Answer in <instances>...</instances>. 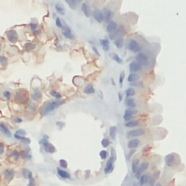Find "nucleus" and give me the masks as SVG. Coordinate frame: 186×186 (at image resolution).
Segmentation results:
<instances>
[{"label":"nucleus","instance_id":"nucleus-55","mask_svg":"<svg viewBox=\"0 0 186 186\" xmlns=\"http://www.w3.org/2000/svg\"><path fill=\"white\" fill-rule=\"evenodd\" d=\"M56 125H57V126H58V127H59V128H60V129H62V128H63V127H64V125H65V124H64V123H63V122H60V121H59V122H56Z\"/></svg>","mask_w":186,"mask_h":186},{"label":"nucleus","instance_id":"nucleus-16","mask_svg":"<svg viewBox=\"0 0 186 186\" xmlns=\"http://www.w3.org/2000/svg\"><path fill=\"white\" fill-rule=\"evenodd\" d=\"M104 20L107 22L111 21L112 18H113L114 16V12L109 8H104Z\"/></svg>","mask_w":186,"mask_h":186},{"label":"nucleus","instance_id":"nucleus-13","mask_svg":"<svg viewBox=\"0 0 186 186\" xmlns=\"http://www.w3.org/2000/svg\"><path fill=\"white\" fill-rule=\"evenodd\" d=\"M15 177V171L12 169H7L4 172V179L6 181H11Z\"/></svg>","mask_w":186,"mask_h":186},{"label":"nucleus","instance_id":"nucleus-49","mask_svg":"<svg viewBox=\"0 0 186 186\" xmlns=\"http://www.w3.org/2000/svg\"><path fill=\"white\" fill-rule=\"evenodd\" d=\"M56 25H57V27H59V28H63V25H62L61 19H60L59 17H56Z\"/></svg>","mask_w":186,"mask_h":186},{"label":"nucleus","instance_id":"nucleus-6","mask_svg":"<svg viewBox=\"0 0 186 186\" xmlns=\"http://www.w3.org/2000/svg\"><path fill=\"white\" fill-rule=\"evenodd\" d=\"M136 113H137V111H136L134 108H128V109H126L124 112V119L126 121V122L131 121V120H134V115H135Z\"/></svg>","mask_w":186,"mask_h":186},{"label":"nucleus","instance_id":"nucleus-14","mask_svg":"<svg viewBox=\"0 0 186 186\" xmlns=\"http://www.w3.org/2000/svg\"><path fill=\"white\" fill-rule=\"evenodd\" d=\"M56 172H57V174L60 176L63 179H71V175L68 172H66L65 170H63L61 168H57L56 169Z\"/></svg>","mask_w":186,"mask_h":186},{"label":"nucleus","instance_id":"nucleus-52","mask_svg":"<svg viewBox=\"0 0 186 186\" xmlns=\"http://www.w3.org/2000/svg\"><path fill=\"white\" fill-rule=\"evenodd\" d=\"M27 186H36V181H35L34 178H31V179H29V183Z\"/></svg>","mask_w":186,"mask_h":186},{"label":"nucleus","instance_id":"nucleus-22","mask_svg":"<svg viewBox=\"0 0 186 186\" xmlns=\"http://www.w3.org/2000/svg\"><path fill=\"white\" fill-rule=\"evenodd\" d=\"M125 105L127 106L128 108H135L136 104L135 101H134V98H131V97H128V98L125 99Z\"/></svg>","mask_w":186,"mask_h":186},{"label":"nucleus","instance_id":"nucleus-2","mask_svg":"<svg viewBox=\"0 0 186 186\" xmlns=\"http://www.w3.org/2000/svg\"><path fill=\"white\" fill-rule=\"evenodd\" d=\"M179 156L175 154H170L165 157V163L169 167H174L179 163Z\"/></svg>","mask_w":186,"mask_h":186},{"label":"nucleus","instance_id":"nucleus-24","mask_svg":"<svg viewBox=\"0 0 186 186\" xmlns=\"http://www.w3.org/2000/svg\"><path fill=\"white\" fill-rule=\"evenodd\" d=\"M100 45H102L104 51H105V52L109 51V49H110V43H109V41H108L107 39H101L100 40Z\"/></svg>","mask_w":186,"mask_h":186},{"label":"nucleus","instance_id":"nucleus-7","mask_svg":"<svg viewBox=\"0 0 186 186\" xmlns=\"http://www.w3.org/2000/svg\"><path fill=\"white\" fill-rule=\"evenodd\" d=\"M142 69V64L141 63H139L138 61H132L130 63V64H129V70H130V72H132V73H136V72L138 71H141Z\"/></svg>","mask_w":186,"mask_h":186},{"label":"nucleus","instance_id":"nucleus-63","mask_svg":"<svg viewBox=\"0 0 186 186\" xmlns=\"http://www.w3.org/2000/svg\"><path fill=\"white\" fill-rule=\"evenodd\" d=\"M77 3H80V2H82V0H76Z\"/></svg>","mask_w":186,"mask_h":186},{"label":"nucleus","instance_id":"nucleus-56","mask_svg":"<svg viewBox=\"0 0 186 186\" xmlns=\"http://www.w3.org/2000/svg\"><path fill=\"white\" fill-rule=\"evenodd\" d=\"M155 178H152L151 177V180H150V182H149V183H150V185L151 186H155Z\"/></svg>","mask_w":186,"mask_h":186},{"label":"nucleus","instance_id":"nucleus-42","mask_svg":"<svg viewBox=\"0 0 186 186\" xmlns=\"http://www.w3.org/2000/svg\"><path fill=\"white\" fill-rule=\"evenodd\" d=\"M59 165L62 167V168L66 169V168H67V166H68V163H67V162H66L64 159H61L59 161Z\"/></svg>","mask_w":186,"mask_h":186},{"label":"nucleus","instance_id":"nucleus-18","mask_svg":"<svg viewBox=\"0 0 186 186\" xmlns=\"http://www.w3.org/2000/svg\"><path fill=\"white\" fill-rule=\"evenodd\" d=\"M150 180H151V176L149 175V174H143V175H142L139 179L140 185L143 186L144 184H147V183H149Z\"/></svg>","mask_w":186,"mask_h":186},{"label":"nucleus","instance_id":"nucleus-15","mask_svg":"<svg viewBox=\"0 0 186 186\" xmlns=\"http://www.w3.org/2000/svg\"><path fill=\"white\" fill-rule=\"evenodd\" d=\"M0 131H1L2 134H5L6 137H11V136H12V134H11L10 130H9L8 127L4 124V123H1V124H0Z\"/></svg>","mask_w":186,"mask_h":186},{"label":"nucleus","instance_id":"nucleus-40","mask_svg":"<svg viewBox=\"0 0 186 186\" xmlns=\"http://www.w3.org/2000/svg\"><path fill=\"white\" fill-rule=\"evenodd\" d=\"M116 34L119 35V36H124L125 30H124V26H119V27H117V29H116Z\"/></svg>","mask_w":186,"mask_h":186},{"label":"nucleus","instance_id":"nucleus-25","mask_svg":"<svg viewBox=\"0 0 186 186\" xmlns=\"http://www.w3.org/2000/svg\"><path fill=\"white\" fill-rule=\"evenodd\" d=\"M114 44H115V45L117 47V48H122L123 45H124V39H123V37H117L115 38V40H114Z\"/></svg>","mask_w":186,"mask_h":186},{"label":"nucleus","instance_id":"nucleus-37","mask_svg":"<svg viewBox=\"0 0 186 186\" xmlns=\"http://www.w3.org/2000/svg\"><path fill=\"white\" fill-rule=\"evenodd\" d=\"M30 151H31L30 148H25V152H24V154H23V156H24L25 159L30 160L31 158H32V155H31V154H30Z\"/></svg>","mask_w":186,"mask_h":186},{"label":"nucleus","instance_id":"nucleus-43","mask_svg":"<svg viewBox=\"0 0 186 186\" xmlns=\"http://www.w3.org/2000/svg\"><path fill=\"white\" fill-rule=\"evenodd\" d=\"M51 95H53L54 97H56V99H61V95H60L59 93H57L56 91H55V90H52V91L50 92Z\"/></svg>","mask_w":186,"mask_h":186},{"label":"nucleus","instance_id":"nucleus-44","mask_svg":"<svg viewBox=\"0 0 186 186\" xmlns=\"http://www.w3.org/2000/svg\"><path fill=\"white\" fill-rule=\"evenodd\" d=\"M107 155H108V154L105 150H102L100 152V157L102 160H105L106 158H107Z\"/></svg>","mask_w":186,"mask_h":186},{"label":"nucleus","instance_id":"nucleus-60","mask_svg":"<svg viewBox=\"0 0 186 186\" xmlns=\"http://www.w3.org/2000/svg\"><path fill=\"white\" fill-rule=\"evenodd\" d=\"M114 35H115V34H113V33H111V34H110V36H109L110 39H114V38H115V36H114Z\"/></svg>","mask_w":186,"mask_h":186},{"label":"nucleus","instance_id":"nucleus-33","mask_svg":"<svg viewBox=\"0 0 186 186\" xmlns=\"http://www.w3.org/2000/svg\"><path fill=\"white\" fill-rule=\"evenodd\" d=\"M138 79H139V75L135 73H132V74H130L128 76V82H130V83L135 82V81H137Z\"/></svg>","mask_w":186,"mask_h":186},{"label":"nucleus","instance_id":"nucleus-54","mask_svg":"<svg viewBox=\"0 0 186 186\" xmlns=\"http://www.w3.org/2000/svg\"><path fill=\"white\" fill-rule=\"evenodd\" d=\"M14 122L16 123V124H20V123L23 122V120H22V118H20V117H15Z\"/></svg>","mask_w":186,"mask_h":186},{"label":"nucleus","instance_id":"nucleus-46","mask_svg":"<svg viewBox=\"0 0 186 186\" xmlns=\"http://www.w3.org/2000/svg\"><path fill=\"white\" fill-rule=\"evenodd\" d=\"M124 75H125L124 72H122V73L120 74V76H119V84H120L121 87H123V82H124Z\"/></svg>","mask_w":186,"mask_h":186},{"label":"nucleus","instance_id":"nucleus-23","mask_svg":"<svg viewBox=\"0 0 186 186\" xmlns=\"http://www.w3.org/2000/svg\"><path fill=\"white\" fill-rule=\"evenodd\" d=\"M44 148H45V152H47V154H54V152H56V147H55L53 144H51L50 143H48L46 145H45Z\"/></svg>","mask_w":186,"mask_h":186},{"label":"nucleus","instance_id":"nucleus-19","mask_svg":"<svg viewBox=\"0 0 186 186\" xmlns=\"http://www.w3.org/2000/svg\"><path fill=\"white\" fill-rule=\"evenodd\" d=\"M139 144H140L139 139H136V138H134V139H132V140H130V141H129L127 146H128L129 149H135V148H137V147L139 146Z\"/></svg>","mask_w":186,"mask_h":186},{"label":"nucleus","instance_id":"nucleus-53","mask_svg":"<svg viewBox=\"0 0 186 186\" xmlns=\"http://www.w3.org/2000/svg\"><path fill=\"white\" fill-rule=\"evenodd\" d=\"M134 152H135V150H134V149H132V150H131L130 152H129L128 155H127V159H128V160L130 159V158L132 157V155L134 154Z\"/></svg>","mask_w":186,"mask_h":186},{"label":"nucleus","instance_id":"nucleus-47","mask_svg":"<svg viewBox=\"0 0 186 186\" xmlns=\"http://www.w3.org/2000/svg\"><path fill=\"white\" fill-rule=\"evenodd\" d=\"M16 134H19V135L21 136H25L26 135V132H25V130H23V129H19V130H17L16 132Z\"/></svg>","mask_w":186,"mask_h":186},{"label":"nucleus","instance_id":"nucleus-50","mask_svg":"<svg viewBox=\"0 0 186 186\" xmlns=\"http://www.w3.org/2000/svg\"><path fill=\"white\" fill-rule=\"evenodd\" d=\"M3 95H4V97H5V98L7 99V100H9V99L11 98V93H10V92H8V91L3 92Z\"/></svg>","mask_w":186,"mask_h":186},{"label":"nucleus","instance_id":"nucleus-21","mask_svg":"<svg viewBox=\"0 0 186 186\" xmlns=\"http://www.w3.org/2000/svg\"><path fill=\"white\" fill-rule=\"evenodd\" d=\"M14 136H15V138H16V139L21 141L22 143H25V144H29V143H31L30 138H27V137H25V136H21V135H19V134H15Z\"/></svg>","mask_w":186,"mask_h":186},{"label":"nucleus","instance_id":"nucleus-31","mask_svg":"<svg viewBox=\"0 0 186 186\" xmlns=\"http://www.w3.org/2000/svg\"><path fill=\"white\" fill-rule=\"evenodd\" d=\"M66 4H67L68 5H69V7L71 9H76L77 8V1L76 0H65Z\"/></svg>","mask_w":186,"mask_h":186},{"label":"nucleus","instance_id":"nucleus-1","mask_svg":"<svg viewBox=\"0 0 186 186\" xmlns=\"http://www.w3.org/2000/svg\"><path fill=\"white\" fill-rule=\"evenodd\" d=\"M63 104H64V101H61V100H59V99H57V100H56V101H52V102L47 103V104H45V105L43 106V108H42L41 115H48L49 113L53 112L55 109H56V108H58L59 106H61Z\"/></svg>","mask_w":186,"mask_h":186},{"label":"nucleus","instance_id":"nucleus-9","mask_svg":"<svg viewBox=\"0 0 186 186\" xmlns=\"http://www.w3.org/2000/svg\"><path fill=\"white\" fill-rule=\"evenodd\" d=\"M148 167H149V163H147V162H143V163H142L141 164H140L137 172L134 174H135V177L137 178V179H140V177L142 176V174H143L144 171H146L147 169H148Z\"/></svg>","mask_w":186,"mask_h":186},{"label":"nucleus","instance_id":"nucleus-20","mask_svg":"<svg viewBox=\"0 0 186 186\" xmlns=\"http://www.w3.org/2000/svg\"><path fill=\"white\" fill-rule=\"evenodd\" d=\"M117 24L115 23V21H113V20H111V21L108 22V25H107V31L109 33H114L115 31H116L117 29Z\"/></svg>","mask_w":186,"mask_h":186},{"label":"nucleus","instance_id":"nucleus-34","mask_svg":"<svg viewBox=\"0 0 186 186\" xmlns=\"http://www.w3.org/2000/svg\"><path fill=\"white\" fill-rule=\"evenodd\" d=\"M16 100L19 103H24L25 100V95H24L22 93H20V92H18V93H16Z\"/></svg>","mask_w":186,"mask_h":186},{"label":"nucleus","instance_id":"nucleus-61","mask_svg":"<svg viewBox=\"0 0 186 186\" xmlns=\"http://www.w3.org/2000/svg\"><path fill=\"white\" fill-rule=\"evenodd\" d=\"M111 81H112V84H113V85H115V81H114L113 78L111 79Z\"/></svg>","mask_w":186,"mask_h":186},{"label":"nucleus","instance_id":"nucleus-26","mask_svg":"<svg viewBox=\"0 0 186 186\" xmlns=\"http://www.w3.org/2000/svg\"><path fill=\"white\" fill-rule=\"evenodd\" d=\"M117 134V127L116 126H111L109 129V135L110 138L112 140H115V136H116Z\"/></svg>","mask_w":186,"mask_h":186},{"label":"nucleus","instance_id":"nucleus-41","mask_svg":"<svg viewBox=\"0 0 186 186\" xmlns=\"http://www.w3.org/2000/svg\"><path fill=\"white\" fill-rule=\"evenodd\" d=\"M11 156H12L13 158H15L16 160H18L20 158V154H19V152H18V151L15 150V151H13V152H11Z\"/></svg>","mask_w":186,"mask_h":186},{"label":"nucleus","instance_id":"nucleus-17","mask_svg":"<svg viewBox=\"0 0 186 186\" xmlns=\"http://www.w3.org/2000/svg\"><path fill=\"white\" fill-rule=\"evenodd\" d=\"M63 35H64V37L68 38V39H74V38H75V36L72 34L71 30H70V28L67 26V25H65V26L64 27V30H63Z\"/></svg>","mask_w":186,"mask_h":186},{"label":"nucleus","instance_id":"nucleus-59","mask_svg":"<svg viewBox=\"0 0 186 186\" xmlns=\"http://www.w3.org/2000/svg\"><path fill=\"white\" fill-rule=\"evenodd\" d=\"M118 97H119V101H122L123 100V95H122V94L121 93H118Z\"/></svg>","mask_w":186,"mask_h":186},{"label":"nucleus","instance_id":"nucleus-48","mask_svg":"<svg viewBox=\"0 0 186 186\" xmlns=\"http://www.w3.org/2000/svg\"><path fill=\"white\" fill-rule=\"evenodd\" d=\"M0 62H1V64L3 66H5V65H6L7 64V59H5V56H0Z\"/></svg>","mask_w":186,"mask_h":186},{"label":"nucleus","instance_id":"nucleus-12","mask_svg":"<svg viewBox=\"0 0 186 186\" xmlns=\"http://www.w3.org/2000/svg\"><path fill=\"white\" fill-rule=\"evenodd\" d=\"M81 9H82V12L84 13V15L87 17H90L91 16H93V12H92L90 6L87 5L86 3H83L81 5Z\"/></svg>","mask_w":186,"mask_h":186},{"label":"nucleus","instance_id":"nucleus-39","mask_svg":"<svg viewBox=\"0 0 186 186\" xmlns=\"http://www.w3.org/2000/svg\"><path fill=\"white\" fill-rule=\"evenodd\" d=\"M112 57H113V59L115 60V61L116 62L117 64H122V63H123V59L117 54H114L113 56H112Z\"/></svg>","mask_w":186,"mask_h":186},{"label":"nucleus","instance_id":"nucleus-8","mask_svg":"<svg viewBox=\"0 0 186 186\" xmlns=\"http://www.w3.org/2000/svg\"><path fill=\"white\" fill-rule=\"evenodd\" d=\"M6 36H7V39L9 40V42H11L12 44H15L17 42L18 35H17V33H16V31L9 30L8 32L6 33Z\"/></svg>","mask_w":186,"mask_h":186},{"label":"nucleus","instance_id":"nucleus-38","mask_svg":"<svg viewBox=\"0 0 186 186\" xmlns=\"http://www.w3.org/2000/svg\"><path fill=\"white\" fill-rule=\"evenodd\" d=\"M41 96H42L41 93H40L38 90H36V91H35L34 95H33V99H34L35 101L40 100V99H41Z\"/></svg>","mask_w":186,"mask_h":186},{"label":"nucleus","instance_id":"nucleus-11","mask_svg":"<svg viewBox=\"0 0 186 186\" xmlns=\"http://www.w3.org/2000/svg\"><path fill=\"white\" fill-rule=\"evenodd\" d=\"M135 60L141 63L142 64H144V65L148 64V58H147L146 55L143 54V53H138L137 56H135Z\"/></svg>","mask_w":186,"mask_h":186},{"label":"nucleus","instance_id":"nucleus-27","mask_svg":"<svg viewBox=\"0 0 186 186\" xmlns=\"http://www.w3.org/2000/svg\"><path fill=\"white\" fill-rule=\"evenodd\" d=\"M22 174H23V176L25 178V179H31V178H33V174L32 172H31L30 170H28V169L26 168H24L23 170H22Z\"/></svg>","mask_w":186,"mask_h":186},{"label":"nucleus","instance_id":"nucleus-28","mask_svg":"<svg viewBox=\"0 0 186 186\" xmlns=\"http://www.w3.org/2000/svg\"><path fill=\"white\" fill-rule=\"evenodd\" d=\"M139 166H140L139 160H138V159L134 160V161H132V172H134V174H136V172H137L138 169H139Z\"/></svg>","mask_w":186,"mask_h":186},{"label":"nucleus","instance_id":"nucleus-36","mask_svg":"<svg viewBox=\"0 0 186 186\" xmlns=\"http://www.w3.org/2000/svg\"><path fill=\"white\" fill-rule=\"evenodd\" d=\"M35 48H36V45H34L32 43H26L25 45V49L27 52H30V51L34 50Z\"/></svg>","mask_w":186,"mask_h":186},{"label":"nucleus","instance_id":"nucleus-57","mask_svg":"<svg viewBox=\"0 0 186 186\" xmlns=\"http://www.w3.org/2000/svg\"><path fill=\"white\" fill-rule=\"evenodd\" d=\"M92 49H93V51L95 53V55H96L97 56H100V54H99V52H98V50H97V48L95 46H93L92 47Z\"/></svg>","mask_w":186,"mask_h":186},{"label":"nucleus","instance_id":"nucleus-29","mask_svg":"<svg viewBox=\"0 0 186 186\" xmlns=\"http://www.w3.org/2000/svg\"><path fill=\"white\" fill-rule=\"evenodd\" d=\"M56 12L58 13L59 15H61V16H64L65 15V12H64V6L61 5L60 3H57V4H56Z\"/></svg>","mask_w":186,"mask_h":186},{"label":"nucleus","instance_id":"nucleus-3","mask_svg":"<svg viewBox=\"0 0 186 186\" xmlns=\"http://www.w3.org/2000/svg\"><path fill=\"white\" fill-rule=\"evenodd\" d=\"M115 160H116V157H115V156H113V155L110 156L109 160H108L107 163H106L105 168H104V174H111V172L114 171V169H115Z\"/></svg>","mask_w":186,"mask_h":186},{"label":"nucleus","instance_id":"nucleus-64","mask_svg":"<svg viewBox=\"0 0 186 186\" xmlns=\"http://www.w3.org/2000/svg\"><path fill=\"white\" fill-rule=\"evenodd\" d=\"M134 186H137V183H134Z\"/></svg>","mask_w":186,"mask_h":186},{"label":"nucleus","instance_id":"nucleus-58","mask_svg":"<svg viewBox=\"0 0 186 186\" xmlns=\"http://www.w3.org/2000/svg\"><path fill=\"white\" fill-rule=\"evenodd\" d=\"M0 147H1V148H0V154H3V152H4V144L3 143L0 144Z\"/></svg>","mask_w":186,"mask_h":186},{"label":"nucleus","instance_id":"nucleus-30","mask_svg":"<svg viewBox=\"0 0 186 186\" xmlns=\"http://www.w3.org/2000/svg\"><path fill=\"white\" fill-rule=\"evenodd\" d=\"M140 123L138 122L137 120H131L128 121V122L125 123V126L128 127V128H132V127H136L139 125Z\"/></svg>","mask_w":186,"mask_h":186},{"label":"nucleus","instance_id":"nucleus-62","mask_svg":"<svg viewBox=\"0 0 186 186\" xmlns=\"http://www.w3.org/2000/svg\"><path fill=\"white\" fill-rule=\"evenodd\" d=\"M155 186H163V185H162L160 183H156V184H155Z\"/></svg>","mask_w":186,"mask_h":186},{"label":"nucleus","instance_id":"nucleus-51","mask_svg":"<svg viewBox=\"0 0 186 186\" xmlns=\"http://www.w3.org/2000/svg\"><path fill=\"white\" fill-rule=\"evenodd\" d=\"M131 85H132V86H140V87H142L143 86V83L142 82H132L131 83Z\"/></svg>","mask_w":186,"mask_h":186},{"label":"nucleus","instance_id":"nucleus-10","mask_svg":"<svg viewBox=\"0 0 186 186\" xmlns=\"http://www.w3.org/2000/svg\"><path fill=\"white\" fill-rule=\"evenodd\" d=\"M93 16L98 23H102L103 21H104V12H102L99 9H95L93 12Z\"/></svg>","mask_w":186,"mask_h":186},{"label":"nucleus","instance_id":"nucleus-35","mask_svg":"<svg viewBox=\"0 0 186 186\" xmlns=\"http://www.w3.org/2000/svg\"><path fill=\"white\" fill-rule=\"evenodd\" d=\"M125 95H126L128 97L134 96V95H135V90H134V88H132V87L128 88V89L125 90Z\"/></svg>","mask_w":186,"mask_h":186},{"label":"nucleus","instance_id":"nucleus-4","mask_svg":"<svg viewBox=\"0 0 186 186\" xmlns=\"http://www.w3.org/2000/svg\"><path fill=\"white\" fill-rule=\"evenodd\" d=\"M145 134V131L143 128H138V129H134V130L128 131L126 132V137L131 138V137H138V136H142Z\"/></svg>","mask_w":186,"mask_h":186},{"label":"nucleus","instance_id":"nucleus-45","mask_svg":"<svg viewBox=\"0 0 186 186\" xmlns=\"http://www.w3.org/2000/svg\"><path fill=\"white\" fill-rule=\"evenodd\" d=\"M101 143H102V145H103V147H108L109 146V144H110V141L108 139H106V138H104V139H103L102 140V142H101Z\"/></svg>","mask_w":186,"mask_h":186},{"label":"nucleus","instance_id":"nucleus-32","mask_svg":"<svg viewBox=\"0 0 186 186\" xmlns=\"http://www.w3.org/2000/svg\"><path fill=\"white\" fill-rule=\"evenodd\" d=\"M84 94L86 95H92V94H95V88L92 84H87L84 88Z\"/></svg>","mask_w":186,"mask_h":186},{"label":"nucleus","instance_id":"nucleus-5","mask_svg":"<svg viewBox=\"0 0 186 186\" xmlns=\"http://www.w3.org/2000/svg\"><path fill=\"white\" fill-rule=\"evenodd\" d=\"M127 47H128L129 50H131L132 52H134V53H137L138 51L141 50V46H140V45L138 44V42L134 39L129 40Z\"/></svg>","mask_w":186,"mask_h":186}]
</instances>
